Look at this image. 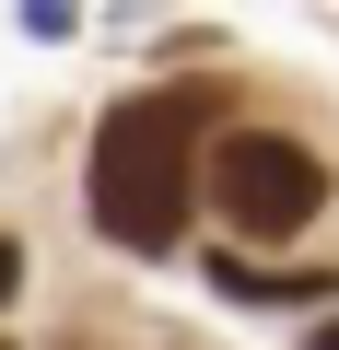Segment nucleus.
<instances>
[{
    "label": "nucleus",
    "mask_w": 339,
    "mask_h": 350,
    "mask_svg": "<svg viewBox=\"0 0 339 350\" xmlns=\"http://www.w3.org/2000/svg\"><path fill=\"white\" fill-rule=\"evenodd\" d=\"M199 117L211 94H129L105 129H94V222L105 245H140L164 257L188 222V163H199Z\"/></svg>",
    "instance_id": "1"
},
{
    "label": "nucleus",
    "mask_w": 339,
    "mask_h": 350,
    "mask_svg": "<svg viewBox=\"0 0 339 350\" xmlns=\"http://www.w3.org/2000/svg\"><path fill=\"white\" fill-rule=\"evenodd\" d=\"M211 199H223V222H234V234H304V222H316V199H327V175H316V152H304V140H281V129H223Z\"/></svg>",
    "instance_id": "2"
},
{
    "label": "nucleus",
    "mask_w": 339,
    "mask_h": 350,
    "mask_svg": "<svg viewBox=\"0 0 339 350\" xmlns=\"http://www.w3.org/2000/svg\"><path fill=\"white\" fill-rule=\"evenodd\" d=\"M12 280H24V257H12V245H0V304H12Z\"/></svg>",
    "instance_id": "3"
},
{
    "label": "nucleus",
    "mask_w": 339,
    "mask_h": 350,
    "mask_svg": "<svg viewBox=\"0 0 339 350\" xmlns=\"http://www.w3.org/2000/svg\"><path fill=\"white\" fill-rule=\"evenodd\" d=\"M316 350H339V315H327V327H316Z\"/></svg>",
    "instance_id": "4"
},
{
    "label": "nucleus",
    "mask_w": 339,
    "mask_h": 350,
    "mask_svg": "<svg viewBox=\"0 0 339 350\" xmlns=\"http://www.w3.org/2000/svg\"><path fill=\"white\" fill-rule=\"evenodd\" d=\"M0 350H12V338H0Z\"/></svg>",
    "instance_id": "5"
}]
</instances>
